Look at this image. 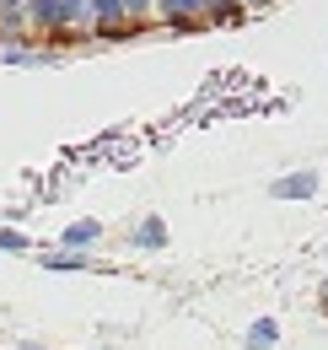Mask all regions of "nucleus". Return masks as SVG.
<instances>
[{
  "label": "nucleus",
  "instance_id": "nucleus-5",
  "mask_svg": "<svg viewBox=\"0 0 328 350\" xmlns=\"http://www.w3.org/2000/svg\"><path fill=\"white\" fill-rule=\"evenodd\" d=\"M97 237H102V221H70V226H65V232H59V243H65V248H92V243H97Z\"/></svg>",
  "mask_w": 328,
  "mask_h": 350
},
{
  "label": "nucleus",
  "instance_id": "nucleus-12",
  "mask_svg": "<svg viewBox=\"0 0 328 350\" xmlns=\"http://www.w3.org/2000/svg\"><path fill=\"white\" fill-rule=\"evenodd\" d=\"M258 5H269V0H247V11H258Z\"/></svg>",
  "mask_w": 328,
  "mask_h": 350
},
{
  "label": "nucleus",
  "instance_id": "nucleus-9",
  "mask_svg": "<svg viewBox=\"0 0 328 350\" xmlns=\"http://www.w3.org/2000/svg\"><path fill=\"white\" fill-rule=\"evenodd\" d=\"M49 54H33V49H5V65H43Z\"/></svg>",
  "mask_w": 328,
  "mask_h": 350
},
{
  "label": "nucleus",
  "instance_id": "nucleus-1",
  "mask_svg": "<svg viewBox=\"0 0 328 350\" xmlns=\"http://www.w3.org/2000/svg\"><path fill=\"white\" fill-rule=\"evenodd\" d=\"M318 189H323V178L312 173V167H301V173H286V178H275V183H269V194H275V200H312Z\"/></svg>",
  "mask_w": 328,
  "mask_h": 350
},
{
  "label": "nucleus",
  "instance_id": "nucleus-7",
  "mask_svg": "<svg viewBox=\"0 0 328 350\" xmlns=\"http://www.w3.org/2000/svg\"><path fill=\"white\" fill-rule=\"evenodd\" d=\"M59 5H65V27H59V33H76V27H92V0H59Z\"/></svg>",
  "mask_w": 328,
  "mask_h": 350
},
{
  "label": "nucleus",
  "instance_id": "nucleus-11",
  "mask_svg": "<svg viewBox=\"0 0 328 350\" xmlns=\"http://www.w3.org/2000/svg\"><path fill=\"white\" fill-rule=\"evenodd\" d=\"M5 11H27V0H0V16H5Z\"/></svg>",
  "mask_w": 328,
  "mask_h": 350
},
{
  "label": "nucleus",
  "instance_id": "nucleus-4",
  "mask_svg": "<svg viewBox=\"0 0 328 350\" xmlns=\"http://www.w3.org/2000/svg\"><path fill=\"white\" fill-rule=\"evenodd\" d=\"M27 22H33L38 33H59V27H65V5H59V0H27Z\"/></svg>",
  "mask_w": 328,
  "mask_h": 350
},
{
  "label": "nucleus",
  "instance_id": "nucleus-13",
  "mask_svg": "<svg viewBox=\"0 0 328 350\" xmlns=\"http://www.w3.org/2000/svg\"><path fill=\"white\" fill-rule=\"evenodd\" d=\"M11 350H43V345H11Z\"/></svg>",
  "mask_w": 328,
  "mask_h": 350
},
{
  "label": "nucleus",
  "instance_id": "nucleus-3",
  "mask_svg": "<svg viewBox=\"0 0 328 350\" xmlns=\"http://www.w3.org/2000/svg\"><path fill=\"white\" fill-rule=\"evenodd\" d=\"M129 243H135L140 254L167 248V221H162V216H140V221H135V232H129Z\"/></svg>",
  "mask_w": 328,
  "mask_h": 350
},
{
  "label": "nucleus",
  "instance_id": "nucleus-8",
  "mask_svg": "<svg viewBox=\"0 0 328 350\" xmlns=\"http://www.w3.org/2000/svg\"><path fill=\"white\" fill-rule=\"evenodd\" d=\"M0 254H33V237L16 226H0Z\"/></svg>",
  "mask_w": 328,
  "mask_h": 350
},
{
  "label": "nucleus",
  "instance_id": "nucleus-10",
  "mask_svg": "<svg viewBox=\"0 0 328 350\" xmlns=\"http://www.w3.org/2000/svg\"><path fill=\"white\" fill-rule=\"evenodd\" d=\"M151 5H156V0H124V16H146Z\"/></svg>",
  "mask_w": 328,
  "mask_h": 350
},
{
  "label": "nucleus",
  "instance_id": "nucleus-6",
  "mask_svg": "<svg viewBox=\"0 0 328 350\" xmlns=\"http://www.w3.org/2000/svg\"><path fill=\"white\" fill-rule=\"evenodd\" d=\"M243 345L247 350H275L280 345V323H275V318H258V323L243 334Z\"/></svg>",
  "mask_w": 328,
  "mask_h": 350
},
{
  "label": "nucleus",
  "instance_id": "nucleus-2",
  "mask_svg": "<svg viewBox=\"0 0 328 350\" xmlns=\"http://www.w3.org/2000/svg\"><path fill=\"white\" fill-rule=\"evenodd\" d=\"M210 0H156V11H162L167 27H178V33H189V22H200L205 16Z\"/></svg>",
  "mask_w": 328,
  "mask_h": 350
}]
</instances>
